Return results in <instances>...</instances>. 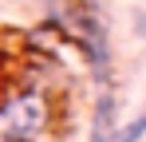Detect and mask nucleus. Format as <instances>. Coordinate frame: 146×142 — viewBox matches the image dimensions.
Returning a JSON list of instances; mask_svg holds the SVG:
<instances>
[{"label":"nucleus","instance_id":"obj_1","mask_svg":"<svg viewBox=\"0 0 146 142\" xmlns=\"http://www.w3.org/2000/svg\"><path fill=\"white\" fill-rule=\"evenodd\" d=\"M48 20L44 28H51L59 40H67V44L83 55V63L91 71V79H95L99 87H111V71H115V51H111V32H107V20H103V12H99L95 0H51L48 4Z\"/></svg>","mask_w":146,"mask_h":142},{"label":"nucleus","instance_id":"obj_2","mask_svg":"<svg viewBox=\"0 0 146 142\" xmlns=\"http://www.w3.org/2000/svg\"><path fill=\"white\" fill-rule=\"evenodd\" d=\"M55 99L40 83H24L0 95V142H44L51 134Z\"/></svg>","mask_w":146,"mask_h":142},{"label":"nucleus","instance_id":"obj_3","mask_svg":"<svg viewBox=\"0 0 146 142\" xmlns=\"http://www.w3.org/2000/svg\"><path fill=\"white\" fill-rule=\"evenodd\" d=\"M122 126V107H119V95L115 87H99L95 91V103H91V138L87 142H115Z\"/></svg>","mask_w":146,"mask_h":142},{"label":"nucleus","instance_id":"obj_4","mask_svg":"<svg viewBox=\"0 0 146 142\" xmlns=\"http://www.w3.org/2000/svg\"><path fill=\"white\" fill-rule=\"evenodd\" d=\"M142 138H146V103H142V111L130 118V122H122L119 134H115V142H142Z\"/></svg>","mask_w":146,"mask_h":142}]
</instances>
